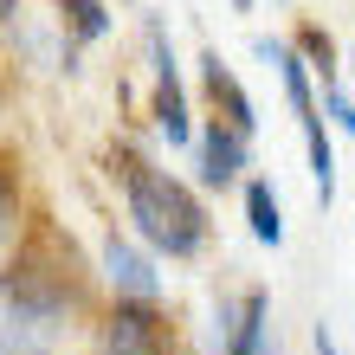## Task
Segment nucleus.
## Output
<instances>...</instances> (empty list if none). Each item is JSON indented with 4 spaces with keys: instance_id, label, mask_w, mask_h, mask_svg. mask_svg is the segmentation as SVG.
Segmentation results:
<instances>
[{
    "instance_id": "obj_15",
    "label": "nucleus",
    "mask_w": 355,
    "mask_h": 355,
    "mask_svg": "<svg viewBox=\"0 0 355 355\" xmlns=\"http://www.w3.org/2000/svg\"><path fill=\"white\" fill-rule=\"evenodd\" d=\"M323 110H329V123H336V130L355 136V97H349L343 85H323Z\"/></svg>"
},
{
    "instance_id": "obj_6",
    "label": "nucleus",
    "mask_w": 355,
    "mask_h": 355,
    "mask_svg": "<svg viewBox=\"0 0 355 355\" xmlns=\"http://www.w3.org/2000/svg\"><path fill=\"white\" fill-rule=\"evenodd\" d=\"M214 343H220V355H278V323H271V291L265 284L220 291Z\"/></svg>"
},
{
    "instance_id": "obj_5",
    "label": "nucleus",
    "mask_w": 355,
    "mask_h": 355,
    "mask_svg": "<svg viewBox=\"0 0 355 355\" xmlns=\"http://www.w3.org/2000/svg\"><path fill=\"white\" fill-rule=\"evenodd\" d=\"M142 39H149V123H155V136L168 142V149H194V110H187V85H181V65H175V46H168V33H162V19L149 13L142 19Z\"/></svg>"
},
{
    "instance_id": "obj_12",
    "label": "nucleus",
    "mask_w": 355,
    "mask_h": 355,
    "mask_svg": "<svg viewBox=\"0 0 355 355\" xmlns=\"http://www.w3.org/2000/svg\"><path fill=\"white\" fill-rule=\"evenodd\" d=\"M297 58H304V65H310V78H323V85H336V39H329L323 26H310V19H304V26H297Z\"/></svg>"
},
{
    "instance_id": "obj_17",
    "label": "nucleus",
    "mask_w": 355,
    "mask_h": 355,
    "mask_svg": "<svg viewBox=\"0 0 355 355\" xmlns=\"http://www.w3.org/2000/svg\"><path fill=\"white\" fill-rule=\"evenodd\" d=\"M19 13V0H0V19H13Z\"/></svg>"
},
{
    "instance_id": "obj_8",
    "label": "nucleus",
    "mask_w": 355,
    "mask_h": 355,
    "mask_svg": "<svg viewBox=\"0 0 355 355\" xmlns=\"http://www.w3.org/2000/svg\"><path fill=\"white\" fill-rule=\"evenodd\" d=\"M194 187H207V194H226V187H245V168H252V136H239L233 123L207 116L194 130Z\"/></svg>"
},
{
    "instance_id": "obj_3",
    "label": "nucleus",
    "mask_w": 355,
    "mask_h": 355,
    "mask_svg": "<svg viewBox=\"0 0 355 355\" xmlns=\"http://www.w3.org/2000/svg\"><path fill=\"white\" fill-rule=\"evenodd\" d=\"M252 52L278 71L284 103H291L297 136H304V155H310V187H317V207H329V200H336V142H329V116H323V103H317L310 65L297 58V46H284V39H252Z\"/></svg>"
},
{
    "instance_id": "obj_9",
    "label": "nucleus",
    "mask_w": 355,
    "mask_h": 355,
    "mask_svg": "<svg viewBox=\"0 0 355 355\" xmlns=\"http://www.w3.org/2000/svg\"><path fill=\"white\" fill-rule=\"evenodd\" d=\"M200 97H207V110H214L220 123H233L239 136H252V130H259L252 97H245V85L233 78V65H226L220 52H200Z\"/></svg>"
},
{
    "instance_id": "obj_10",
    "label": "nucleus",
    "mask_w": 355,
    "mask_h": 355,
    "mask_svg": "<svg viewBox=\"0 0 355 355\" xmlns=\"http://www.w3.org/2000/svg\"><path fill=\"white\" fill-rule=\"evenodd\" d=\"M245 233H252L259 245H271V252L284 245V207H278L271 175H245Z\"/></svg>"
},
{
    "instance_id": "obj_16",
    "label": "nucleus",
    "mask_w": 355,
    "mask_h": 355,
    "mask_svg": "<svg viewBox=\"0 0 355 355\" xmlns=\"http://www.w3.org/2000/svg\"><path fill=\"white\" fill-rule=\"evenodd\" d=\"M310 349H317V355H349V349L336 343V329H329V323H317V329H310Z\"/></svg>"
},
{
    "instance_id": "obj_14",
    "label": "nucleus",
    "mask_w": 355,
    "mask_h": 355,
    "mask_svg": "<svg viewBox=\"0 0 355 355\" xmlns=\"http://www.w3.org/2000/svg\"><path fill=\"white\" fill-rule=\"evenodd\" d=\"M13 245H19V181L13 168H0V265H7Z\"/></svg>"
},
{
    "instance_id": "obj_19",
    "label": "nucleus",
    "mask_w": 355,
    "mask_h": 355,
    "mask_svg": "<svg viewBox=\"0 0 355 355\" xmlns=\"http://www.w3.org/2000/svg\"><path fill=\"white\" fill-rule=\"evenodd\" d=\"M349 71H355V58H349Z\"/></svg>"
},
{
    "instance_id": "obj_18",
    "label": "nucleus",
    "mask_w": 355,
    "mask_h": 355,
    "mask_svg": "<svg viewBox=\"0 0 355 355\" xmlns=\"http://www.w3.org/2000/svg\"><path fill=\"white\" fill-rule=\"evenodd\" d=\"M233 7H239V13H245V7H252V0H233Z\"/></svg>"
},
{
    "instance_id": "obj_1",
    "label": "nucleus",
    "mask_w": 355,
    "mask_h": 355,
    "mask_svg": "<svg viewBox=\"0 0 355 355\" xmlns=\"http://www.w3.org/2000/svg\"><path fill=\"white\" fill-rule=\"evenodd\" d=\"M110 175L123 187V220H130V233L149 245L155 259H200L207 245H214V220H207V200L200 187L162 168L149 149H136V142H116L110 149Z\"/></svg>"
},
{
    "instance_id": "obj_13",
    "label": "nucleus",
    "mask_w": 355,
    "mask_h": 355,
    "mask_svg": "<svg viewBox=\"0 0 355 355\" xmlns=\"http://www.w3.org/2000/svg\"><path fill=\"white\" fill-rule=\"evenodd\" d=\"M52 343L58 336H46V329H33V323H19V317L0 310V355H58Z\"/></svg>"
},
{
    "instance_id": "obj_7",
    "label": "nucleus",
    "mask_w": 355,
    "mask_h": 355,
    "mask_svg": "<svg viewBox=\"0 0 355 355\" xmlns=\"http://www.w3.org/2000/svg\"><path fill=\"white\" fill-rule=\"evenodd\" d=\"M97 278L110 284V297H123V304H168V284H162V271H155V252L142 239L116 233V226L97 245Z\"/></svg>"
},
{
    "instance_id": "obj_2",
    "label": "nucleus",
    "mask_w": 355,
    "mask_h": 355,
    "mask_svg": "<svg viewBox=\"0 0 355 355\" xmlns=\"http://www.w3.org/2000/svg\"><path fill=\"white\" fill-rule=\"evenodd\" d=\"M0 310L46 329V336H65L91 310V265H85V252H78V239L65 226L39 220L7 252V265H0Z\"/></svg>"
},
{
    "instance_id": "obj_4",
    "label": "nucleus",
    "mask_w": 355,
    "mask_h": 355,
    "mask_svg": "<svg viewBox=\"0 0 355 355\" xmlns=\"http://www.w3.org/2000/svg\"><path fill=\"white\" fill-rule=\"evenodd\" d=\"M91 355H187L181 329L168 317V304H123L110 297V310L91 329Z\"/></svg>"
},
{
    "instance_id": "obj_11",
    "label": "nucleus",
    "mask_w": 355,
    "mask_h": 355,
    "mask_svg": "<svg viewBox=\"0 0 355 355\" xmlns=\"http://www.w3.org/2000/svg\"><path fill=\"white\" fill-rule=\"evenodd\" d=\"M58 26H65L78 46H97L110 33V7L103 0H58Z\"/></svg>"
}]
</instances>
